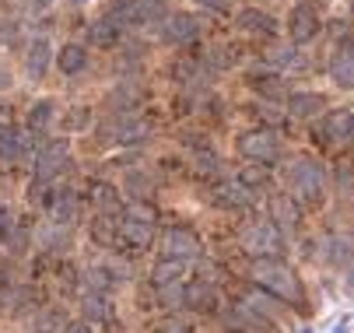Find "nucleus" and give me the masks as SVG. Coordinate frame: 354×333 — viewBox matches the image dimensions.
I'll list each match as a JSON object with an SVG mask.
<instances>
[{
  "label": "nucleus",
  "instance_id": "nucleus-5",
  "mask_svg": "<svg viewBox=\"0 0 354 333\" xmlns=\"http://www.w3.org/2000/svg\"><path fill=\"white\" fill-rule=\"evenodd\" d=\"M71 158V144L64 137H53V140H46V144L35 151V175L39 179H49V175H57Z\"/></svg>",
  "mask_w": 354,
  "mask_h": 333
},
{
  "label": "nucleus",
  "instance_id": "nucleus-4",
  "mask_svg": "<svg viewBox=\"0 0 354 333\" xmlns=\"http://www.w3.org/2000/svg\"><path fill=\"white\" fill-rule=\"evenodd\" d=\"M239 151H242L245 158H252V162H260V165H270V162H277V155H281V140H277L274 130H249V133H242V140H239Z\"/></svg>",
  "mask_w": 354,
  "mask_h": 333
},
{
  "label": "nucleus",
  "instance_id": "nucleus-8",
  "mask_svg": "<svg viewBox=\"0 0 354 333\" xmlns=\"http://www.w3.org/2000/svg\"><path fill=\"white\" fill-rule=\"evenodd\" d=\"M200 253V242H196V235L189 231V228H172L169 235H165V256L169 260H189V256H196Z\"/></svg>",
  "mask_w": 354,
  "mask_h": 333
},
{
  "label": "nucleus",
  "instance_id": "nucleus-12",
  "mask_svg": "<svg viewBox=\"0 0 354 333\" xmlns=\"http://www.w3.org/2000/svg\"><path fill=\"white\" fill-rule=\"evenodd\" d=\"M249 197H252V193H249L239 179H235V182H221V186L214 189V204L225 207V211H242V207L249 204Z\"/></svg>",
  "mask_w": 354,
  "mask_h": 333
},
{
  "label": "nucleus",
  "instance_id": "nucleus-15",
  "mask_svg": "<svg viewBox=\"0 0 354 333\" xmlns=\"http://www.w3.org/2000/svg\"><path fill=\"white\" fill-rule=\"evenodd\" d=\"M270 218H274L281 228H295V225L301 221V207H298L288 193H277V197H270Z\"/></svg>",
  "mask_w": 354,
  "mask_h": 333
},
{
  "label": "nucleus",
  "instance_id": "nucleus-36",
  "mask_svg": "<svg viewBox=\"0 0 354 333\" xmlns=\"http://www.w3.org/2000/svg\"><path fill=\"white\" fill-rule=\"evenodd\" d=\"M196 162H200V172H218V158L214 155H200Z\"/></svg>",
  "mask_w": 354,
  "mask_h": 333
},
{
  "label": "nucleus",
  "instance_id": "nucleus-39",
  "mask_svg": "<svg viewBox=\"0 0 354 333\" xmlns=\"http://www.w3.org/2000/svg\"><path fill=\"white\" fill-rule=\"evenodd\" d=\"M49 4H53V0H32V8H35V11H46Z\"/></svg>",
  "mask_w": 354,
  "mask_h": 333
},
{
  "label": "nucleus",
  "instance_id": "nucleus-27",
  "mask_svg": "<svg viewBox=\"0 0 354 333\" xmlns=\"http://www.w3.org/2000/svg\"><path fill=\"white\" fill-rule=\"evenodd\" d=\"M140 102V88H133V84H120L116 91H113V106H123V109H133Z\"/></svg>",
  "mask_w": 354,
  "mask_h": 333
},
{
  "label": "nucleus",
  "instance_id": "nucleus-42",
  "mask_svg": "<svg viewBox=\"0 0 354 333\" xmlns=\"http://www.w3.org/2000/svg\"><path fill=\"white\" fill-rule=\"evenodd\" d=\"M120 4H133V0H120Z\"/></svg>",
  "mask_w": 354,
  "mask_h": 333
},
{
  "label": "nucleus",
  "instance_id": "nucleus-3",
  "mask_svg": "<svg viewBox=\"0 0 354 333\" xmlns=\"http://www.w3.org/2000/svg\"><path fill=\"white\" fill-rule=\"evenodd\" d=\"M323 186H326V175H323V165L316 162H298L291 169V189H295V197L301 200H309V204H319L323 200Z\"/></svg>",
  "mask_w": 354,
  "mask_h": 333
},
{
  "label": "nucleus",
  "instance_id": "nucleus-18",
  "mask_svg": "<svg viewBox=\"0 0 354 333\" xmlns=\"http://www.w3.org/2000/svg\"><path fill=\"white\" fill-rule=\"evenodd\" d=\"M57 67L64 70V74H81L84 67H88V53H84V46H64V50L57 53Z\"/></svg>",
  "mask_w": 354,
  "mask_h": 333
},
{
  "label": "nucleus",
  "instance_id": "nucleus-29",
  "mask_svg": "<svg viewBox=\"0 0 354 333\" xmlns=\"http://www.w3.org/2000/svg\"><path fill=\"white\" fill-rule=\"evenodd\" d=\"M15 228H18V221H15L11 207H0V239H11Z\"/></svg>",
  "mask_w": 354,
  "mask_h": 333
},
{
  "label": "nucleus",
  "instance_id": "nucleus-44",
  "mask_svg": "<svg viewBox=\"0 0 354 333\" xmlns=\"http://www.w3.org/2000/svg\"><path fill=\"white\" fill-rule=\"evenodd\" d=\"M298 333H309V330H298Z\"/></svg>",
  "mask_w": 354,
  "mask_h": 333
},
{
  "label": "nucleus",
  "instance_id": "nucleus-35",
  "mask_svg": "<svg viewBox=\"0 0 354 333\" xmlns=\"http://www.w3.org/2000/svg\"><path fill=\"white\" fill-rule=\"evenodd\" d=\"M200 8H207V11H228L232 8V0H196Z\"/></svg>",
  "mask_w": 354,
  "mask_h": 333
},
{
  "label": "nucleus",
  "instance_id": "nucleus-30",
  "mask_svg": "<svg viewBox=\"0 0 354 333\" xmlns=\"http://www.w3.org/2000/svg\"><path fill=\"white\" fill-rule=\"evenodd\" d=\"M46 186H49V179H35L32 182V189H28V200L32 204H46L49 197H46Z\"/></svg>",
  "mask_w": 354,
  "mask_h": 333
},
{
  "label": "nucleus",
  "instance_id": "nucleus-2",
  "mask_svg": "<svg viewBox=\"0 0 354 333\" xmlns=\"http://www.w3.org/2000/svg\"><path fill=\"white\" fill-rule=\"evenodd\" d=\"M242 249H249L252 256H263V260H274L284 253V242H281V235L274 225L267 221H257V225H249L242 231Z\"/></svg>",
  "mask_w": 354,
  "mask_h": 333
},
{
  "label": "nucleus",
  "instance_id": "nucleus-10",
  "mask_svg": "<svg viewBox=\"0 0 354 333\" xmlns=\"http://www.w3.org/2000/svg\"><path fill=\"white\" fill-rule=\"evenodd\" d=\"M120 39H123V25H120L113 15L91 21V28H88V42L98 46V50H109V46H116Z\"/></svg>",
  "mask_w": 354,
  "mask_h": 333
},
{
  "label": "nucleus",
  "instance_id": "nucleus-32",
  "mask_svg": "<svg viewBox=\"0 0 354 333\" xmlns=\"http://www.w3.org/2000/svg\"><path fill=\"white\" fill-rule=\"evenodd\" d=\"M18 21H0V42H15L18 39Z\"/></svg>",
  "mask_w": 354,
  "mask_h": 333
},
{
  "label": "nucleus",
  "instance_id": "nucleus-43",
  "mask_svg": "<svg viewBox=\"0 0 354 333\" xmlns=\"http://www.w3.org/2000/svg\"><path fill=\"white\" fill-rule=\"evenodd\" d=\"M71 4H84V0H71Z\"/></svg>",
  "mask_w": 354,
  "mask_h": 333
},
{
  "label": "nucleus",
  "instance_id": "nucleus-47",
  "mask_svg": "<svg viewBox=\"0 0 354 333\" xmlns=\"http://www.w3.org/2000/svg\"><path fill=\"white\" fill-rule=\"evenodd\" d=\"M235 333H239V330H235Z\"/></svg>",
  "mask_w": 354,
  "mask_h": 333
},
{
  "label": "nucleus",
  "instance_id": "nucleus-13",
  "mask_svg": "<svg viewBox=\"0 0 354 333\" xmlns=\"http://www.w3.org/2000/svg\"><path fill=\"white\" fill-rule=\"evenodd\" d=\"M330 77H333L340 88H354V42L340 46V53H337L333 64H330Z\"/></svg>",
  "mask_w": 354,
  "mask_h": 333
},
{
  "label": "nucleus",
  "instance_id": "nucleus-19",
  "mask_svg": "<svg viewBox=\"0 0 354 333\" xmlns=\"http://www.w3.org/2000/svg\"><path fill=\"white\" fill-rule=\"evenodd\" d=\"M91 200H95V207H98V211H106V214H113V211H120V207H123L120 189H116V186H109V182H95Z\"/></svg>",
  "mask_w": 354,
  "mask_h": 333
},
{
  "label": "nucleus",
  "instance_id": "nucleus-7",
  "mask_svg": "<svg viewBox=\"0 0 354 333\" xmlns=\"http://www.w3.org/2000/svg\"><path fill=\"white\" fill-rule=\"evenodd\" d=\"M183 305H186V309H196V312L218 309V292H214V284H207V280H189L186 288H183Z\"/></svg>",
  "mask_w": 354,
  "mask_h": 333
},
{
  "label": "nucleus",
  "instance_id": "nucleus-16",
  "mask_svg": "<svg viewBox=\"0 0 354 333\" xmlns=\"http://www.w3.org/2000/svg\"><path fill=\"white\" fill-rule=\"evenodd\" d=\"M347 130H351V113L347 109H333V113H326L319 133H323L326 144H337V140H347Z\"/></svg>",
  "mask_w": 354,
  "mask_h": 333
},
{
  "label": "nucleus",
  "instance_id": "nucleus-34",
  "mask_svg": "<svg viewBox=\"0 0 354 333\" xmlns=\"http://www.w3.org/2000/svg\"><path fill=\"white\" fill-rule=\"evenodd\" d=\"M270 60H274V64H281V67H284V64H295V60H298V57H295V50H274V53H270Z\"/></svg>",
  "mask_w": 354,
  "mask_h": 333
},
{
  "label": "nucleus",
  "instance_id": "nucleus-6",
  "mask_svg": "<svg viewBox=\"0 0 354 333\" xmlns=\"http://www.w3.org/2000/svg\"><path fill=\"white\" fill-rule=\"evenodd\" d=\"M288 32H291L295 42H309L319 32V11L313 4H298L288 18Z\"/></svg>",
  "mask_w": 354,
  "mask_h": 333
},
{
  "label": "nucleus",
  "instance_id": "nucleus-11",
  "mask_svg": "<svg viewBox=\"0 0 354 333\" xmlns=\"http://www.w3.org/2000/svg\"><path fill=\"white\" fill-rule=\"evenodd\" d=\"M28 148V137L15 126V123H0V158L4 162H18Z\"/></svg>",
  "mask_w": 354,
  "mask_h": 333
},
{
  "label": "nucleus",
  "instance_id": "nucleus-1",
  "mask_svg": "<svg viewBox=\"0 0 354 333\" xmlns=\"http://www.w3.org/2000/svg\"><path fill=\"white\" fill-rule=\"evenodd\" d=\"M252 277H257V284H263L267 292H274L277 298H288V302H301V288L298 280L288 267L274 263V260H260L257 267H252Z\"/></svg>",
  "mask_w": 354,
  "mask_h": 333
},
{
  "label": "nucleus",
  "instance_id": "nucleus-46",
  "mask_svg": "<svg viewBox=\"0 0 354 333\" xmlns=\"http://www.w3.org/2000/svg\"><path fill=\"white\" fill-rule=\"evenodd\" d=\"M35 333H39V330H35Z\"/></svg>",
  "mask_w": 354,
  "mask_h": 333
},
{
  "label": "nucleus",
  "instance_id": "nucleus-17",
  "mask_svg": "<svg viewBox=\"0 0 354 333\" xmlns=\"http://www.w3.org/2000/svg\"><path fill=\"white\" fill-rule=\"evenodd\" d=\"M319 109H323V95H316V91H295L288 99V113L298 116V120H309Z\"/></svg>",
  "mask_w": 354,
  "mask_h": 333
},
{
  "label": "nucleus",
  "instance_id": "nucleus-22",
  "mask_svg": "<svg viewBox=\"0 0 354 333\" xmlns=\"http://www.w3.org/2000/svg\"><path fill=\"white\" fill-rule=\"evenodd\" d=\"M183 270H186V263H183V260H169V256H165L155 270H151V277H155L158 288H165V284H179Z\"/></svg>",
  "mask_w": 354,
  "mask_h": 333
},
{
  "label": "nucleus",
  "instance_id": "nucleus-38",
  "mask_svg": "<svg viewBox=\"0 0 354 333\" xmlns=\"http://www.w3.org/2000/svg\"><path fill=\"white\" fill-rule=\"evenodd\" d=\"M333 333H351V319H347V316L337 319V323H333Z\"/></svg>",
  "mask_w": 354,
  "mask_h": 333
},
{
  "label": "nucleus",
  "instance_id": "nucleus-24",
  "mask_svg": "<svg viewBox=\"0 0 354 333\" xmlns=\"http://www.w3.org/2000/svg\"><path fill=\"white\" fill-rule=\"evenodd\" d=\"M81 312H84V319H109V302H106V295H84L81 298Z\"/></svg>",
  "mask_w": 354,
  "mask_h": 333
},
{
  "label": "nucleus",
  "instance_id": "nucleus-28",
  "mask_svg": "<svg viewBox=\"0 0 354 333\" xmlns=\"http://www.w3.org/2000/svg\"><path fill=\"white\" fill-rule=\"evenodd\" d=\"M88 120H91V109L77 106L74 113H67V116H64V130H81V126H88Z\"/></svg>",
  "mask_w": 354,
  "mask_h": 333
},
{
  "label": "nucleus",
  "instance_id": "nucleus-9",
  "mask_svg": "<svg viewBox=\"0 0 354 333\" xmlns=\"http://www.w3.org/2000/svg\"><path fill=\"white\" fill-rule=\"evenodd\" d=\"M196 32H200V18L196 15H172L165 21V28H162V39L172 42V46H183V42L196 39Z\"/></svg>",
  "mask_w": 354,
  "mask_h": 333
},
{
  "label": "nucleus",
  "instance_id": "nucleus-41",
  "mask_svg": "<svg viewBox=\"0 0 354 333\" xmlns=\"http://www.w3.org/2000/svg\"><path fill=\"white\" fill-rule=\"evenodd\" d=\"M347 284H351V288H354V274H351V277H347Z\"/></svg>",
  "mask_w": 354,
  "mask_h": 333
},
{
  "label": "nucleus",
  "instance_id": "nucleus-45",
  "mask_svg": "<svg viewBox=\"0 0 354 333\" xmlns=\"http://www.w3.org/2000/svg\"><path fill=\"white\" fill-rule=\"evenodd\" d=\"M351 4H354V0H351Z\"/></svg>",
  "mask_w": 354,
  "mask_h": 333
},
{
  "label": "nucleus",
  "instance_id": "nucleus-26",
  "mask_svg": "<svg viewBox=\"0 0 354 333\" xmlns=\"http://www.w3.org/2000/svg\"><path fill=\"white\" fill-rule=\"evenodd\" d=\"M239 182L252 193V189L267 186V169H263V165H249V169H242V172H239Z\"/></svg>",
  "mask_w": 354,
  "mask_h": 333
},
{
  "label": "nucleus",
  "instance_id": "nucleus-14",
  "mask_svg": "<svg viewBox=\"0 0 354 333\" xmlns=\"http://www.w3.org/2000/svg\"><path fill=\"white\" fill-rule=\"evenodd\" d=\"M49 57H53V50H49V39H32V42H28V53H25V70H28V77H42L46 67H49Z\"/></svg>",
  "mask_w": 354,
  "mask_h": 333
},
{
  "label": "nucleus",
  "instance_id": "nucleus-23",
  "mask_svg": "<svg viewBox=\"0 0 354 333\" xmlns=\"http://www.w3.org/2000/svg\"><path fill=\"white\" fill-rule=\"evenodd\" d=\"M77 211V197H74V189H57V197H53V221H71Z\"/></svg>",
  "mask_w": 354,
  "mask_h": 333
},
{
  "label": "nucleus",
  "instance_id": "nucleus-21",
  "mask_svg": "<svg viewBox=\"0 0 354 333\" xmlns=\"http://www.w3.org/2000/svg\"><path fill=\"white\" fill-rule=\"evenodd\" d=\"M245 312L257 316V319L267 323V326L277 319V305H274V298H267V295H249V298H245Z\"/></svg>",
  "mask_w": 354,
  "mask_h": 333
},
{
  "label": "nucleus",
  "instance_id": "nucleus-40",
  "mask_svg": "<svg viewBox=\"0 0 354 333\" xmlns=\"http://www.w3.org/2000/svg\"><path fill=\"white\" fill-rule=\"evenodd\" d=\"M347 140H351V144H354V116H351V130H347Z\"/></svg>",
  "mask_w": 354,
  "mask_h": 333
},
{
  "label": "nucleus",
  "instance_id": "nucleus-20",
  "mask_svg": "<svg viewBox=\"0 0 354 333\" xmlns=\"http://www.w3.org/2000/svg\"><path fill=\"white\" fill-rule=\"evenodd\" d=\"M235 21H239V28H245V32H274V18L263 15V11H257V8L239 11Z\"/></svg>",
  "mask_w": 354,
  "mask_h": 333
},
{
  "label": "nucleus",
  "instance_id": "nucleus-25",
  "mask_svg": "<svg viewBox=\"0 0 354 333\" xmlns=\"http://www.w3.org/2000/svg\"><path fill=\"white\" fill-rule=\"evenodd\" d=\"M49 120H53V102H49V99H42V102H35L28 109V126L32 130H46Z\"/></svg>",
  "mask_w": 354,
  "mask_h": 333
},
{
  "label": "nucleus",
  "instance_id": "nucleus-33",
  "mask_svg": "<svg viewBox=\"0 0 354 333\" xmlns=\"http://www.w3.org/2000/svg\"><path fill=\"white\" fill-rule=\"evenodd\" d=\"M91 231H95V239H98V242H109V239H113V228H109V221H98Z\"/></svg>",
  "mask_w": 354,
  "mask_h": 333
},
{
  "label": "nucleus",
  "instance_id": "nucleus-37",
  "mask_svg": "<svg viewBox=\"0 0 354 333\" xmlns=\"http://www.w3.org/2000/svg\"><path fill=\"white\" fill-rule=\"evenodd\" d=\"M64 333H91V326H88V323H67Z\"/></svg>",
  "mask_w": 354,
  "mask_h": 333
},
{
  "label": "nucleus",
  "instance_id": "nucleus-31",
  "mask_svg": "<svg viewBox=\"0 0 354 333\" xmlns=\"http://www.w3.org/2000/svg\"><path fill=\"white\" fill-rule=\"evenodd\" d=\"M155 333H189V330H186V323H179V319H158V323H155Z\"/></svg>",
  "mask_w": 354,
  "mask_h": 333
}]
</instances>
